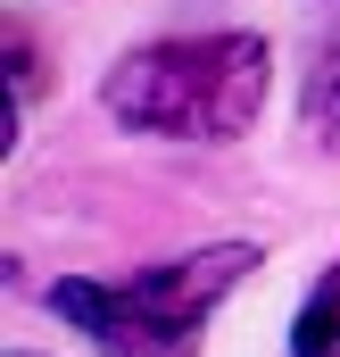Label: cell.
Masks as SVG:
<instances>
[{
	"instance_id": "obj_1",
	"label": "cell",
	"mask_w": 340,
	"mask_h": 357,
	"mask_svg": "<svg viewBox=\"0 0 340 357\" xmlns=\"http://www.w3.org/2000/svg\"><path fill=\"white\" fill-rule=\"evenodd\" d=\"M265 100V33H174L116 59L100 108L150 142H233Z\"/></svg>"
},
{
	"instance_id": "obj_2",
	"label": "cell",
	"mask_w": 340,
	"mask_h": 357,
	"mask_svg": "<svg viewBox=\"0 0 340 357\" xmlns=\"http://www.w3.org/2000/svg\"><path fill=\"white\" fill-rule=\"evenodd\" d=\"M257 266L249 241H216V250H191V258H167V266L116 274V282H50V307L91 333L108 357H183L199 341V324L216 316V299Z\"/></svg>"
},
{
	"instance_id": "obj_3",
	"label": "cell",
	"mask_w": 340,
	"mask_h": 357,
	"mask_svg": "<svg viewBox=\"0 0 340 357\" xmlns=\"http://www.w3.org/2000/svg\"><path fill=\"white\" fill-rule=\"evenodd\" d=\"M299 116H307V133L340 150V33L316 50V67H307V100H299Z\"/></svg>"
},
{
	"instance_id": "obj_4",
	"label": "cell",
	"mask_w": 340,
	"mask_h": 357,
	"mask_svg": "<svg viewBox=\"0 0 340 357\" xmlns=\"http://www.w3.org/2000/svg\"><path fill=\"white\" fill-rule=\"evenodd\" d=\"M291 357H340V266L307 291L299 307V333H291Z\"/></svg>"
},
{
	"instance_id": "obj_5",
	"label": "cell",
	"mask_w": 340,
	"mask_h": 357,
	"mask_svg": "<svg viewBox=\"0 0 340 357\" xmlns=\"http://www.w3.org/2000/svg\"><path fill=\"white\" fill-rule=\"evenodd\" d=\"M8 67H17V116H25V108H33V84H42V59H33L25 33H8Z\"/></svg>"
}]
</instances>
